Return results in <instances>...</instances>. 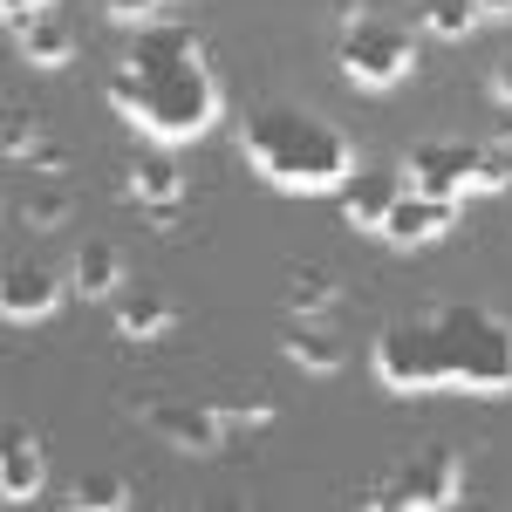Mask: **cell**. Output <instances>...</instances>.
<instances>
[{"label":"cell","mask_w":512,"mask_h":512,"mask_svg":"<svg viewBox=\"0 0 512 512\" xmlns=\"http://www.w3.org/2000/svg\"><path fill=\"white\" fill-rule=\"evenodd\" d=\"M41 144V123L28 117V110H7V130H0V151H7V164H28V151Z\"/></svg>","instance_id":"21"},{"label":"cell","mask_w":512,"mask_h":512,"mask_svg":"<svg viewBox=\"0 0 512 512\" xmlns=\"http://www.w3.org/2000/svg\"><path fill=\"white\" fill-rule=\"evenodd\" d=\"M274 396H226V403H219V417H226V424H239V431H260V424H274Z\"/></svg>","instance_id":"22"},{"label":"cell","mask_w":512,"mask_h":512,"mask_svg":"<svg viewBox=\"0 0 512 512\" xmlns=\"http://www.w3.org/2000/svg\"><path fill=\"white\" fill-rule=\"evenodd\" d=\"M28 171H41V178H62V171H69V151H62V144H48V137H41L35 151H28Z\"/></svg>","instance_id":"24"},{"label":"cell","mask_w":512,"mask_h":512,"mask_svg":"<svg viewBox=\"0 0 512 512\" xmlns=\"http://www.w3.org/2000/svg\"><path fill=\"white\" fill-rule=\"evenodd\" d=\"M178 321V308L164 301L158 287H130V294H117V335L123 342H151V335H164Z\"/></svg>","instance_id":"14"},{"label":"cell","mask_w":512,"mask_h":512,"mask_svg":"<svg viewBox=\"0 0 512 512\" xmlns=\"http://www.w3.org/2000/svg\"><path fill=\"white\" fill-rule=\"evenodd\" d=\"M492 89H499V103H512V55H499V69H492Z\"/></svg>","instance_id":"27"},{"label":"cell","mask_w":512,"mask_h":512,"mask_svg":"<svg viewBox=\"0 0 512 512\" xmlns=\"http://www.w3.org/2000/svg\"><path fill=\"white\" fill-rule=\"evenodd\" d=\"M14 41H21V55H28L35 69H62V62L76 55V28H69V21H55V14L21 21V28H14Z\"/></svg>","instance_id":"15"},{"label":"cell","mask_w":512,"mask_h":512,"mask_svg":"<svg viewBox=\"0 0 512 512\" xmlns=\"http://www.w3.org/2000/svg\"><path fill=\"white\" fill-rule=\"evenodd\" d=\"M376 376L396 396L424 390H472L506 396L512 390V321L478 308V301H431L424 315L390 321L376 335Z\"/></svg>","instance_id":"1"},{"label":"cell","mask_w":512,"mask_h":512,"mask_svg":"<svg viewBox=\"0 0 512 512\" xmlns=\"http://www.w3.org/2000/svg\"><path fill=\"white\" fill-rule=\"evenodd\" d=\"M335 192H342V219H349L355 233H383V219L396 212V198H403V178L376 164V171H349Z\"/></svg>","instance_id":"10"},{"label":"cell","mask_w":512,"mask_h":512,"mask_svg":"<svg viewBox=\"0 0 512 512\" xmlns=\"http://www.w3.org/2000/svg\"><path fill=\"white\" fill-rule=\"evenodd\" d=\"M458 226V198H431V192H403L396 198V212L383 219V239L403 246V253H417V246H431Z\"/></svg>","instance_id":"8"},{"label":"cell","mask_w":512,"mask_h":512,"mask_svg":"<svg viewBox=\"0 0 512 512\" xmlns=\"http://www.w3.org/2000/svg\"><path fill=\"white\" fill-rule=\"evenodd\" d=\"M506 185H512V158H506V151H478L472 192H506Z\"/></svg>","instance_id":"23"},{"label":"cell","mask_w":512,"mask_h":512,"mask_svg":"<svg viewBox=\"0 0 512 512\" xmlns=\"http://www.w3.org/2000/svg\"><path fill=\"white\" fill-rule=\"evenodd\" d=\"M41 478H48V465H41L35 431L7 424V444H0V499H7V506H28L41 492Z\"/></svg>","instance_id":"12"},{"label":"cell","mask_w":512,"mask_h":512,"mask_svg":"<svg viewBox=\"0 0 512 512\" xmlns=\"http://www.w3.org/2000/svg\"><path fill=\"white\" fill-rule=\"evenodd\" d=\"M239 151L280 192H328V185H342L355 171L349 137L335 123H321L315 110H294V103L253 110V117L239 123Z\"/></svg>","instance_id":"3"},{"label":"cell","mask_w":512,"mask_h":512,"mask_svg":"<svg viewBox=\"0 0 512 512\" xmlns=\"http://www.w3.org/2000/svg\"><path fill=\"white\" fill-rule=\"evenodd\" d=\"M62 308V274L41 267V260H14L0 274V315L7 321H48Z\"/></svg>","instance_id":"9"},{"label":"cell","mask_w":512,"mask_h":512,"mask_svg":"<svg viewBox=\"0 0 512 512\" xmlns=\"http://www.w3.org/2000/svg\"><path fill=\"white\" fill-rule=\"evenodd\" d=\"M335 294H342V287H335V274H328V267H315V260L287 274V308H294V315H315V321H328Z\"/></svg>","instance_id":"17"},{"label":"cell","mask_w":512,"mask_h":512,"mask_svg":"<svg viewBox=\"0 0 512 512\" xmlns=\"http://www.w3.org/2000/svg\"><path fill=\"white\" fill-rule=\"evenodd\" d=\"M280 349H287L294 369H308V376H335V369H342V342H335V328L315 321V315L287 321V328H280Z\"/></svg>","instance_id":"13"},{"label":"cell","mask_w":512,"mask_h":512,"mask_svg":"<svg viewBox=\"0 0 512 512\" xmlns=\"http://www.w3.org/2000/svg\"><path fill=\"white\" fill-rule=\"evenodd\" d=\"M410 62H417V48L403 28H383V21H349L342 28V76L362 82V89H396V82L410 76Z\"/></svg>","instance_id":"5"},{"label":"cell","mask_w":512,"mask_h":512,"mask_svg":"<svg viewBox=\"0 0 512 512\" xmlns=\"http://www.w3.org/2000/svg\"><path fill=\"white\" fill-rule=\"evenodd\" d=\"M69 506L76 512H123L130 506V485H123L117 472H82L76 485H69Z\"/></svg>","instance_id":"18"},{"label":"cell","mask_w":512,"mask_h":512,"mask_svg":"<svg viewBox=\"0 0 512 512\" xmlns=\"http://www.w3.org/2000/svg\"><path fill=\"white\" fill-rule=\"evenodd\" d=\"M458 499H465V458H458L451 444L417 451L396 478H383V485L362 492V506H383V512H451Z\"/></svg>","instance_id":"4"},{"label":"cell","mask_w":512,"mask_h":512,"mask_svg":"<svg viewBox=\"0 0 512 512\" xmlns=\"http://www.w3.org/2000/svg\"><path fill=\"white\" fill-rule=\"evenodd\" d=\"M499 137H506V144H512V103H506V110H499Z\"/></svg>","instance_id":"29"},{"label":"cell","mask_w":512,"mask_h":512,"mask_svg":"<svg viewBox=\"0 0 512 512\" xmlns=\"http://www.w3.org/2000/svg\"><path fill=\"white\" fill-rule=\"evenodd\" d=\"M123 192H130L137 205H144V212H151V226H171V212H178V198H185V171L164 158V151H151V158L130 164Z\"/></svg>","instance_id":"11"},{"label":"cell","mask_w":512,"mask_h":512,"mask_svg":"<svg viewBox=\"0 0 512 512\" xmlns=\"http://www.w3.org/2000/svg\"><path fill=\"white\" fill-rule=\"evenodd\" d=\"M110 103L137 130H151L158 144H185L198 130H212L226 89H219V69L205 62V41L192 28H151V35L130 41V55L117 62Z\"/></svg>","instance_id":"2"},{"label":"cell","mask_w":512,"mask_h":512,"mask_svg":"<svg viewBox=\"0 0 512 512\" xmlns=\"http://www.w3.org/2000/svg\"><path fill=\"white\" fill-rule=\"evenodd\" d=\"M117 287H123V253L110 239H82L76 246V294L103 301V294H117Z\"/></svg>","instance_id":"16"},{"label":"cell","mask_w":512,"mask_h":512,"mask_svg":"<svg viewBox=\"0 0 512 512\" xmlns=\"http://www.w3.org/2000/svg\"><path fill=\"white\" fill-rule=\"evenodd\" d=\"M137 424L151 437H164L171 451H192V458H212L219 444H226V417H219V403H185V396H144L137 403Z\"/></svg>","instance_id":"6"},{"label":"cell","mask_w":512,"mask_h":512,"mask_svg":"<svg viewBox=\"0 0 512 512\" xmlns=\"http://www.w3.org/2000/svg\"><path fill=\"white\" fill-rule=\"evenodd\" d=\"M478 14H512V0H472Z\"/></svg>","instance_id":"28"},{"label":"cell","mask_w":512,"mask_h":512,"mask_svg":"<svg viewBox=\"0 0 512 512\" xmlns=\"http://www.w3.org/2000/svg\"><path fill=\"white\" fill-rule=\"evenodd\" d=\"M55 0H0V14H7V28H21V21H35V14H48Z\"/></svg>","instance_id":"26"},{"label":"cell","mask_w":512,"mask_h":512,"mask_svg":"<svg viewBox=\"0 0 512 512\" xmlns=\"http://www.w3.org/2000/svg\"><path fill=\"white\" fill-rule=\"evenodd\" d=\"M472 171H478V144H410L403 151V178L410 192H431V198H465L472 192Z\"/></svg>","instance_id":"7"},{"label":"cell","mask_w":512,"mask_h":512,"mask_svg":"<svg viewBox=\"0 0 512 512\" xmlns=\"http://www.w3.org/2000/svg\"><path fill=\"white\" fill-rule=\"evenodd\" d=\"M69 212H76L69 185H41V192H21V219H28L35 233H55V226H62Z\"/></svg>","instance_id":"19"},{"label":"cell","mask_w":512,"mask_h":512,"mask_svg":"<svg viewBox=\"0 0 512 512\" xmlns=\"http://www.w3.org/2000/svg\"><path fill=\"white\" fill-rule=\"evenodd\" d=\"M103 14H110V21H151L158 0H103Z\"/></svg>","instance_id":"25"},{"label":"cell","mask_w":512,"mask_h":512,"mask_svg":"<svg viewBox=\"0 0 512 512\" xmlns=\"http://www.w3.org/2000/svg\"><path fill=\"white\" fill-rule=\"evenodd\" d=\"M424 28L444 35V41H465L478 28V7L472 0H424Z\"/></svg>","instance_id":"20"}]
</instances>
